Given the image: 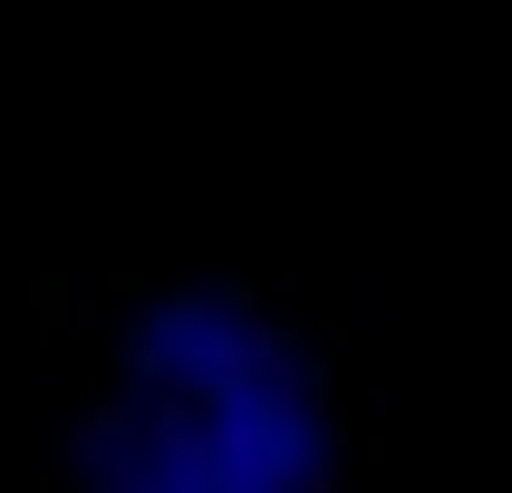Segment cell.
<instances>
[{
	"label": "cell",
	"mask_w": 512,
	"mask_h": 493,
	"mask_svg": "<svg viewBox=\"0 0 512 493\" xmlns=\"http://www.w3.org/2000/svg\"><path fill=\"white\" fill-rule=\"evenodd\" d=\"M58 493H368V387L310 281H49Z\"/></svg>",
	"instance_id": "cell-1"
}]
</instances>
